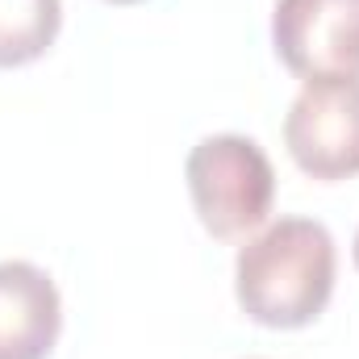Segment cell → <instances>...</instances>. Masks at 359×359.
I'll return each mask as SVG.
<instances>
[{"mask_svg":"<svg viewBox=\"0 0 359 359\" xmlns=\"http://www.w3.org/2000/svg\"><path fill=\"white\" fill-rule=\"evenodd\" d=\"M339 251L322 222L280 217L234 259L238 309L268 330H301L322 318L334 292Z\"/></svg>","mask_w":359,"mask_h":359,"instance_id":"cell-1","label":"cell"},{"mask_svg":"<svg viewBox=\"0 0 359 359\" xmlns=\"http://www.w3.org/2000/svg\"><path fill=\"white\" fill-rule=\"evenodd\" d=\"M109 4H138V0H109Z\"/></svg>","mask_w":359,"mask_h":359,"instance_id":"cell-8","label":"cell"},{"mask_svg":"<svg viewBox=\"0 0 359 359\" xmlns=\"http://www.w3.org/2000/svg\"><path fill=\"white\" fill-rule=\"evenodd\" d=\"M351 259H355V268H359V230H355V243H351Z\"/></svg>","mask_w":359,"mask_h":359,"instance_id":"cell-7","label":"cell"},{"mask_svg":"<svg viewBox=\"0 0 359 359\" xmlns=\"http://www.w3.org/2000/svg\"><path fill=\"white\" fill-rule=\"evenodd\" d=\"M63 330V301L50 271L25 259L0 264V359H50Z\"/></svg>","mask_w":359,"mask_h":359,"instance_id":"cell-5","label":"cell"},{"mask_svg":"<svg viewBox=\"0 0 359 359\" xmlns=\"http://www.w3.org/2000/svg\"><path fill=\"white\" fill-rule=\"evenodd\" d=\"M63 29V0H0V67L42 59Z\"/></svg>","mask_w":359,"mask_h":359,"instance_id":"cell-6","label":"cell"},{"mask_svg":"<svg viewBox=\"0 0 359 359\" xmlns=\"http://www.w3.org/2000/svg\"><path fill=\"white\" fill-rule=\"evenodd\" d=\"M284 147L313 180L359 176V76L305 80L284 113Z\"/></svg>","mask_w":359,"mask_h":359,"instance_id":"cell-3","label":"cell"},{"mask_svg":"<svg viewBox=\"0 0 359 359\" xmlns=\"http://www.w3.org/2000/svg\"><path fill=\"white\" fill-rule=\"evenodd\" d=\"M184 180L201 226L213 238H243L259 230L276 201V172L268 151L247 134H209L188 159Z\"/></svg>","mask_w":359,"mask_h":359,"instance_id":"cell-2","label":"cell"},{"mask_svg":"<svg viewBox=\"0 0 359 359\" xmlns=\"http://www.w3.org/2000/svg\"><path fill=\"white\" fill-rule=\"evenodd\" d=\"M271 46L301 80L359 76V0H276Z\"/></svg>","mask_w":359,"mask_h":359,"instance_id":"cell-4","label":"cell"}]
</instances>
